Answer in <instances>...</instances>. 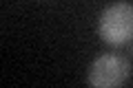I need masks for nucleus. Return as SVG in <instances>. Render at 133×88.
Here are the masks:
<instances>
[{"instance_id":"f257e3e1","label":"nucleus","mask_w":133,"mask_h":88,"mask_svg":"<svg viewBox=\"0 0 133 88\" xmlns=\"http://www.w3.org/2000/svg\"><path fill=\"white\" fill-rule=\"evenodd\" d=\"M98 35L107 44H124L133 37V5L113 2L98 18Z\"/></svg>"},{"instance_id":"f03ea898","label":"nucleus","mask_w":133,"mask_h":88,"mask_svg":"<svg viewBox=\"0 0 133 88\" xmlns=\"http://www.w3.org/2000/svg\"><path fill=\"white\" fill-rule=\"evenodd\" d=\"M131 66L122 55L104 53L93 60L87 73V82L95 88H118L129 79Z\"/></svg>"}]
</instances>
